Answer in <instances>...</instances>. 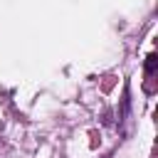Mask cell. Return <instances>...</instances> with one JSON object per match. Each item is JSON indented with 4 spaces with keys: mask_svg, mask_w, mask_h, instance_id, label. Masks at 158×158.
<instances>
[{
    "mask_svg": "<svg viewBox=\"0 0 158 158\" xmlns=\"http://www.w3.org/2000/svg\"><path fill=\"white\" fill-rule=\"evenodd\" d=\"M156 67H158V57H156V54H148V57H146V74H153Z\"/></svg>",
    "mask_w": 158,
    "mask_h": 158,
    "instance_id": "obj_1",
    "label": "cell"
}]
</instances>
